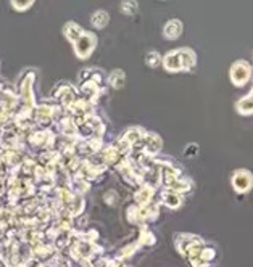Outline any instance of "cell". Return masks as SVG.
I'll return each instance as SVG.
<instances>
[{
    "mask_svg": "<svg viewBox=\"0 0 253 267\" xmlns=\"http://www.w3.org/2000/svg\"><path fill=\"white\" fill-rule=\"evenodd\" d=\"M108 21V15L105 11H99V13H95L94 18H92V23L95 26H105Z\"/></svg>",
    "mask_w": 253,
    "mask_h": 267,
    "instance_id": "cell-2",
    "label": "cell"
},
{
    "mask_svg": "<svg viewBox=\"0 0 253 267\" xmlns=\"http://www.w3.org/2000/svg\"><path fill=\"white\" fill-rule=\"evenodd\" d=\"M165 32H166L168 37H178V34L181 32V23L179 21H171L170 24L166 26Z\"/></svg>",
    "mask_w": 253,
    "mask_h": 267,
    "instance_id": "cell-1",
    "label": "cell"
}]
</instances>
